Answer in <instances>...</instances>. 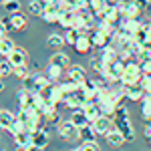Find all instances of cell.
I'll return each mask as SVG.
<instances>
[{"mask_svg": "<svg viewBox=\"0 0 151 151\" xmlns=\"http://www.w3.org/2000/svg\"><path fill=\"white\" fill-rule=\"evenodd\" d=\"M79 137H81L83 141H95L97 139V131H95L93 123H87V125L79 127Z\"/></svg>", "mask_w": 151, "mask_h": 151, "instance_id": "d6986e66", "label": "cell"}, {"mask_svg": "<svg viewBox=\"0 0 151 151\" xmlns=\"http://www.w3.org/2000/svg\"><path fill=\"white\" fill-rule=\"evenodd\" d=\"M18 109H35V97L36 93L32 91H28V89H22V91H18Z\"/></svg>", "mask_w": 151, "mask_h": 151, "instance_id": "277c9868", "label": "cell"}, {"mask_svg": "<svg viewBox=\"0 0 151 151\" xmlns=\"http://www.w3.org/2000/svg\"><path fill=\"white\" fill-rule=\"evenodd\" d=\"M141 77H143V70H141V63H135V60H129L125 63V70H123V77H121V85H139Z\"/></svg>", "mask_w": 151, "mask_h": 151, "instance_id": "6da1fadb", "label": "cell"}, {"mask_svg": "<svg viewBox=\"0 0 151 151\" xmlns=\"http://www.w3.org/2000/svg\"><path fill=\"white\" fill-rule=\"evenodd\" d=\"M14 119H16V115H14V113H10L8 109H0V127H2V129L10 131Z\"/></svg>", "mask_w": 151, "mask_h": 151, "instance_id": "ac0fdd59", "label": "cell"}, {"mask_svg": "<svg viewBox=\"0 0 151 151\" xmlns=\"http://www.w3.org/2000/svg\"><path fill=\"white\" fill-rule=\"evenodd\" d=\"M91 48H93L91 35H81L79 38H77V42H75V50H77L79 55H87V52H91Z\"/></svg>", "mask_w": 151, "mask_h": 151, "instance_id": "9c48e42d", "label": "cell"}, {"mask_svg": "<svg viewBox=\"0 0 151 151\" xmlns=\"http://www.w3.org/2000/svg\"><path fill=\"white\" fill-rule=\"evenodd\" d=\"M48 65H55V67H60V69H67L69 57H67L65 52H55V55L50 57V63H48Z\"/></svg>", "mask_w": 151, "mask_h": 151, "instance_id": "7402d4cb", "label": "cell"}, {"mask_svg": "<svg viewBox=\"0 0 151 151\" xmlns=\"http://www.w3.org/2000/svg\"><path fill=\"white\" fill-rule=\"evenodd\" d=\"M47 77H48L52 83H58V81H60V77H63V69H60V67H55V65H48Z\"/></svg>", "mask_w": 151, "mask_h": 151, "instance_id": "f546056e", "label": "cell"}, {"mask_svg": "<svg viewBox=\"0 0 151 151\" xmlns=\"http://www.w3.org/2000/svg\"><path fill=\"white\" fill-rule=\"evenodd\" d=\"M0 77H2V73H0Z\"/></svg>", "mask_w": 151, "mask_h": 151, "instance_id": "f907efd6", "label": "cell"}, {"mask_svg": "<svg viewBox=\"0 0 151 151\" xmlns=\"http://www.w3.org/2000/svg\"><path fill=\"white\" fill-rule=\"evenodd\" d=\"M4 2H6V0H0V4H4Z\"/></svg>", "mask_w": 151, "mask_h": 151, "instance_id": "c3c4849f", "label": "cell"}, {"mask_svg": "<svg viewBox=\"0 0 151 151\" xmlns=\"http://www.w3.org/2000/svg\"><path fill=\"white\" fill-rule=\"evenodd\" d=\"M147 26H149V28H151V20H149V22H147Z\"/></svg>", "mask_w": 151, "mask_h": 151, "instance_id": "7dc6e473", "label": "cell"}, {"mask_svg": "<svg viewBox=\"0 0 151 151\" xmlns=\"http://www.w3.org/2000/svg\"><path fill=\"white\" fill-rule=\"evenodd\" d=\"M8 60H10L14 67H18V65H26V58H28V55H26V50L20 47H14V50H12L10 55H8Z\"/></svg>", "mask_w": 151, "mask_h": 151, "instance_id": "8fae6325", "label": "cell"}, {"mask_svg": "<svg viewBox=\"0 0 151 151\" xmlns=\"http://www.w3.org/2000/svg\"><path fill=\"white\" fill-rule=\"evenodd\" d=\"M16 151H28V147H22V145H16Z\"/></svg>", "mask_w": 151, "mask_h": 151, "instance_id": "ee69618b", "label": "cell"}, {"mask_svg": "<svg viewBox=\"0 0 151 151\" xmlns=\"http://www.w3.org/2000/svg\"><path fill=\"white\" fill-rule=\"evenodd\" d=\"M73 151H79V149H73Z\"/></svg>", "mask_w": 151, "mask_h": 151, "instance_id": "681fc988", "label": "cell"}, {"mask_svg": "<svg viewBox=\"0 0 151 151\" xmlns=\"http://www.w3.org/2000/svg\"><path fill=\"white\" fill-rule=\"evenodd\" d=\"M123 93H125V99H127V101H141L143 95H145V91H143L141 85H129V87L123 85Z\"/></svg>", "mask_w": 151, "mask_h": 151, "instance_id": "8992f818", "label": "cell"}, {"mask_svg": "<svg viewBox=\"0 0 151 151\" xmlns=\"http://www.w3.org/2000/svg\"><path fill=\"white\" fill-rule=\"evenodd\" d=\"M123 70H125V63L121 60V58H115L113 63H109V65H105L103 67V79L109 83H115V81H121V77H123Z\"/></svg>", "mask_w": 151, "mask_h": 151, "instance_id": "7a4b0ae2", "label": "cell"}, {"mask_svg": "<svg viewBox=\"0 0 151 151\" xmlns=\"http://www.w3.org/2000/svg\"><path fill=\"white\" fill-rule=\"evenodd\" d=\"M22 131H28V125H26V119L20 115H16V119H14V123H12V129L10 133L12 135H16V133H22Z\"/></svg>", "mask_w": 151, "mask_h": 151, "instance_id": "484cf974", "label": "cell"}, {"mask_svg": "<svg viewBox=\"0 0 151 151\" xmlns=\"http://www.w3.org/2000/svg\"><path fill=\"white\" fill-rule=\"evenodd\" d=\"M45 8H47V4L40 2V0H30V2H28V12L35 14V16H42Z\"/></svg>", "mask_w": 151, "mask_h": 151, "instance_id": "4316f807", "label": "cell"}, {"mask_svg": "<svg viewBox=\"0 0 151 151\" xmlns=\"http://www.w3.org/2000/svg\"><path fill=\"white\" fill-rule=\"evenodd\" d=\"M107 2H109V4H113V6H115L117 2H119V0H107Z\"/></svg>", "mask_w": 151, "mask_h": 151, "instance_id": "f6af8a7d", "label": "cell"}, {"mask_svg": "<svg viewBox=\"0 0 151 151\" xmlns=\"http://www.w3.org/2000/svg\"><path fill=\"white\" fill-rule=\"evenodd\" d=\"M63 45H65V36H63V35L52 32V35L47 36V47H50V48H60Z\"/></svg>", "mask_w": 151, "mask_h": 151, "instance_id": "83f0119b", "label": "cell"}, {"mask_svg": "<svg viewBox=\"0 0 151 151\" xmlns=\"http://www.w3.org/2000/svg\"><path fill=\"white\" fill-rule=\"evenodd\" d=\"M45 121H47V123H50V125H52V123H60V115H58V111L55 109V111H52V113H50Z\"/></svg>", "mask_w": 151, "mask_h": 151, "instance_id": "ab89813d", "label": "cell"}, {"mask_svg": "<svg viewBox=\"0 0 151 151\" xmlns=\"http://www.w3.org/2000/svg\"><path fill=\"white\" fill-rule=\"evenodd\" d=\"M16 145H22V147H30L32 145V131H22V133H16L14 135Z\"/></svg>", "mask_w": 151, "mask_h": 151, "instance_id": "ffe728a7", "label": "cell"}, {"mask_svg": "<svg viewBox=\"0 0 151 151\" xmlns=\"http://www.w3.org/2000/svg\"><path fill=\"white\" fill-rule=\"evenodd\" d=\"M4 10L8 12V14H14V12H20V2L18 0H6L4 4Z\"/></svg>", "mask_w": 151, "mask_h": 151, "instance_id": "d6a6232c", "label": "cell"}, {"mask_svg": "<svg viewBox=\"0 0 151 151\" xmlns=\"http://www.w3.org/2000/svg\"><path fill=\"white\" fill-rule=\"evenodd\" d=\"M12 75H16L18 79H24V77H26V75H30V73H28V69H26V65H18V67H14Z\"/></svg>", "mask_w": 151, "mask_h": 151, "instance_id": "74e56055", "label": "cell"}, {"mask_svg": "<svg viewBox=\"0 0 151 151\" xmlns=\"http://www.w3.org/2000/svg\"><path fill=\"white\" fill-rule=\"evenodd\" d=\"M75 20H77V10H63L58 24L63 28H70V26H75Z\"/></svg>", "mask_w": 151, "mask_h": 151, "instance_id": "2e32d148", "label": "cell"}, {"mask_svg": "<svg viewBox=\"0 0 151 151\" xmlns=\"http://www.w3.org/2000/svg\"><path fill=\"white\" fill-rule=\"evenodd\" d=\"M91 40H93V47H97V48H103L111 42V38L105 35V32H101L99 28H95L93 32H91Z\"/></svg>", "mask_w": 151, "mask_h": 151, "instance_id": "5bb4252c", "label": "cell"}, {"mask_svg": "<svg viewBox=\"0 0 151 151\" xmlns=\"http://www.w3.org/2000/svg\"><path fill=\"white\" fill-rule=\"evenodd\" d=\"M93 127H95V131H97V135H107L111 129L115 127V123L111 121V117H109V115H101L93 123Z\"/></svg>", "mask_w": 151, "mask_h": 151, "instance_id": "5b68a950", "label": "cell"}, {"mask_svg": "<svg viewBox=\"0 0 151 151\" xmlns=\"http://www.w3.org/2000/svg\"><path fill=\"white\" fill-rule=\"evenodd\" d=\"M12 70H14V65H12L8 58L0 63V73H2V77H6V75H12Z\"/></svg>", "mask_w": 151, "mask_h": 151, "instance_id": "e575fe53", "label": "cell"}, {"mask_svg": "<svg viewBox=\"0 0 151 151\" xmlns=\"http://www.w3.org/2000/svg\"><path fill=\"white\" fill-rule=\"evenodd\" d=\"M81 109L85 111V115H87V119H89V123H95L99 117L103 115V113H101V109H99V105L95 103V101H87Z\"/></svg>", "mask_w": 151, "mask_h": 151, "instance_id": "52a82bcc", "label": "cell"}, {"mask_svg": "<svg viewBox=\"0 0 151 151\" xmlns=\"http://www.w3.org/2000/svg\"><path fill=\"white\" fill-rule=\"evenodd\" d=\"M69 79L75 83H79V85H83V83L87 81V73H85V69L83 67H79V65H73L69 69Z\"/></svg>", "mask_w": 151, "mask_h": 151, "instance_id": "9a60e30c", "label": "cell"}, {"mask_svg": "<svg viewBox=\"0 0 151 151\" xmlns=\"http://www.w3.org/2000/svg\"><path fill=\"white\" fill-rule=\"evenodd\" d=\"M32 145H36V147H47L48 145V131L45 127H40V129H36L35 133H32Z\"/></svg>", "mask_w": 151, "mask_h": 151, "instance_id": "7c38bea8", "label": "cell"}, {"mask_svg": "<svg viewBox=\"0 0 151 151\" xmlns=\"http://www.w3.org/2000/svg\"><path fill=\"white\" fill-rule=\"evenodd\" d=\"M2 91H4V85H2V81H0V93H2Z\"/></svg>", "mask_w": 151, "mask_h": 151, "instance_id": "bcb514c9", "label": "cell"}, {"mask_svg": "<svg viewBox=\"0 0 151 151\" xmlns=\"http://www.w3.org/2000/svg\"><path fill=\"white\" fill-rule=\"evenodd\" d=\"M105 137H107V141H109V145H113V147H119V145H123V143H125L123 133H121L117 127H113L107 135H105Z\"/></svg>", "mask_w": 151, "mask_h": 151, "instance_id": "e0dca14e", "label": "cell"}, {"mask_svg": "<svg viewBox=\"0 0 151 151\" xmlns=\"http://www.w3.org/2000/svg\"><path fill=\"white\" fill-rule=\"evenodd\" d=\"M50 83H52V81H50L48 77H42V75H36V93H40V91H42L45 87H48Z\"/></svg>", "mask_w": 151, "mask_h": 151, "instance_id": "836d02e7", "label": "cell"}, {"mask_svg": "<svg viewBox=\"0 0 151 151\" xmlns=\"http://www.w3.org/2000/svg\"><path fill=\"white\" fill-rule=\"evenodd\" d=\"M91 65H93V69L97 70V73H103V60H101V58H93Z\"/></svg>", "mask_w": 151, "mask_h": 151, "instance_id": "b9f144b4", "label": "cell"}, {"mask_svg": "<svg viewBox=\"0 0 151 151\" xmlns=\"http://www.w3.org/2000/svg\"><path fill=\"white\" fill-rule=\"evenodd\" d=\"M115 58H119V50H117L115 47L107 45V47L101 48V60H103V67H105V65H109V63H113Z\"/></svg>", "mask_w": 151, "mask_h": 151, "instance_id": "4fadbf2b", "label": "cell"}, {"mask_svg": "<svg viewBox=\"0 0 151 151\" xmlns=\"http://www.w3.org/2000/svg\"><path fill=\"white\" fill-rule=\"evenodd\" d=\"M107 6H109V2H107V0H89V8L95 12V16H101Z\"/></svg>", "mask_w": 151, "mask_h": 151, "instance_id": "d4e9b609", "label": "cell"}, {"mask_svg": "<svg viewBox=\"0 0 151 151\" xmlns=\"http://www.w3.org/2000/svg\"><path fill=\"white\" fill-rule=\"evenodd\" d=\"M70 121H73L77 127H83V125H87V123H89V119H87V115H85V111H83V109H75V111H73V115H70Z\"/></svg>", "mask_w": 151, "mask_h": 151, "instance_id": "cb8c5ba5", "label": "cell"}, {"mask_svg": "<svg viewBox=\"0 0 151 151\" xmlns=\"http://www.w3.org/2000/svg\"><path fill=\"white\" fill-rule=\"evenodd\" d=\"M58 85H60V89H63V93H65V97H67V95H70V93H75V91H79V87H81V85H79V83H75V81H67V83H58Z\"/></svg>", "mask_w": 151, "mask_h": 151, "instance_id": "4dcf8cb0", "label": "cell"}, {"mask_svg": "<svg viewBox=\"0 0 151 151\" xmlns=\"http://www.w3.org/2000/svg\"><path fill=\"white\" fill-rule=\"evenodd\" d=\"M22 85H24V89L36 93V75H26V77L22 79Z\"/></svg>", "mask_w": 151, "mask_h": 151, "instance_id": "1f68e13d", "label": "cell"}, {"mask_svg": "<svg viewBox=\"0 0 151 151\" xmlns=\"http://www.w3.org/2000/svg\"><path fill=\"white\" fill-rule=\"evenodd\" d=\"M133 4H135V6H137V8L143 12V10H147V8H149L151 0H133Z\"/></svg>", "mask_w": 151, "mask_h": 151, "instance_id": "60d3db41", "label": "cell"}, {"mask_svg": "<svg viewBox=\"0 0 151 151\" xmlns=\"http://www.w3.org/2000/svg\"><path fill=\"white\" fill-rule=\"evenodd\" d=\"M115 119H129V113H127V109H125L123 105H117V109H115Z\"/></svg>", "mask_w": 151, "mask_h": 151, "instance_id": "f35d334b", "label": "cell"}, {"mask_svg": "<svg viewBox=\"0 0 151 151\" xmlns=\"http://www.w3.org/2000/svg\"><path fill=\"white\" fill-rule=\"evenodd\" d=\"M115 127L123 133L125 141H133L135 133H133V125H131V121H129V119H115Z\"/></svg>", "mask_w": 151, "mask_h": 151, "instance_id": "ba28073f", "label": "cell"}, {"mask_svg": "<svg viewBox=\"0 0 151 151\" xmlns=\"http://www.w3.org/2000/svg\"><path fill=\"white\" fill-rule=\"evenodd\" d=\"M10 24L14 30H20V28H24L26 26V16H24L22 12H14V14H10Z\"/></svg>", "mask_w": 151, "mask_h": 151, "instance_id": "44dd1931", "label": "cell"}, {"mask_svg": "<svg viewBox=\"0 0 151 151\" xmlns=\"http://www.w3.org/2000/svg\"><path fill=\"white\" fill-rule=\"evenodd\" d=\"M14 47H16V45L12 42L10 38H6V36H4V38L0 40V57H8L12 50H14Z\"/></svg>", "mask_w": 151, "mask_h": 151, "instance_id": "f1b7e54d", "label": "cell"}, {"mask_svg": "<svg viewBox=\"0 0 151 151\" xmlns=\"http://www.w3.org/2000/svg\"><path fill=\"white\" fill-rule=\"evenodd\" d=\"M58 135H60L63 139H67V141H73V139L79 137V127H77L70 119L60 121V123H58Z\"/></svg>", "mask_w": 151, "mask_h": 151, "instance_id": "3957f363", "label": "cell"}, {"mask_svg": "<svg viewBox=\"0 0 151 151\" xmlns=\"http://www.w3.org/2000/svg\"><path fill=\"white\" fill-rule=\"evenodd\" d=\"M65 30H67V32H65V42H67V45H73V47H75L77 38H79V36H81L83 32L79 30V28H77V26H70V28H65Z\"/></svg>", "mask_w": 151, "mask_h": 151, "instance_id": "603a6c76", "label": "cell"}, {"mask_svg": "<svg viewBox=\"0 0 151 151\" xmlns=\"http://www.w3.org/2000/svg\"><path fill=\"white\" fill-rule=\"evenodd\" d=\"M141 87H143V91L145 93H151V73H145L143 77H141Z\"/></svg>", "mask_w": 151, "mask_h": 151, "instance_id": "d590c367", "label": "cell"}, {"mask_svg": "<svg viewBox=\"0 0 151 151\" xmlns=\"http://www.w3.org/2000/svg\"><path fill=\"white\" fill-rule=\"evenodd\" d=\"M28 151H42V147H36V145H30V147H28Z\"/></svg>", "mask_w": 151, "mask_h": 151, "instance_id": "7bdbcfd3", "label": "cell"}, {"mask_svg": "<svg viewBox=\"0 0 151 151\" xmlns=\"http://www.w3.org/2000/svg\"><path fill=\"white\" fill-rule=\"evenodd\" d=\"M79 151H99V145L95 141H83L81 147H77Z\"/></svg>", "mask_w": 151, "mask_h": 151, "instance_id": "8d00e7d4", "label": "cell"}, {"mask_svg": "<svg viewBox=\"0 0 151 151\" xmlns=\"http://www.w3.org/2000/svg\"><path fill=\"white\" fill-rule=\"evenodd\" d=\"M81 91H83V95H85V99L87 101H95L97 99V93H99V87H97V83L95 81H87L81 85Z\"/></svg>", "mask_w": 151, "mask_h": 151, "instance_id": "30bf717a", "label": "cell"}]
</instances>
